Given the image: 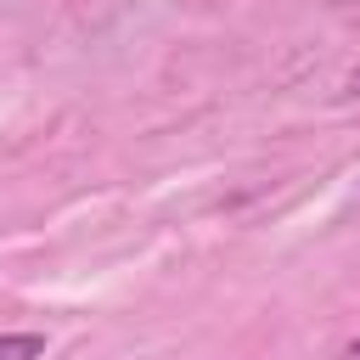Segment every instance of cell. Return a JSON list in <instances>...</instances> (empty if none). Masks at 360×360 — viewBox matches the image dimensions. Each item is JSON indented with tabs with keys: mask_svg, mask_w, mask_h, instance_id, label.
<instances>
[{
	"mask_svg": "<svg viewBox=\"0 0 360 360\" xmlns=\"http://www.w3.org/2000/svg\"><path fill=\"white\" fill-rule=\"evenodd\" d=\"M0 360H45V332H0Z\"/></svg>",
	"mask_w": 360,
	"mask_h": 360,
	"instance_id": "obj_1",
	"label": "cell"
},
{
	"mask_svg": "<svg viewBox=\"0 0 360 360\" xmlns=\"http://www.w3.org/2000/svg\"><path fill=\"white\" fill-rule=\"evenodd\" d=\"M349 96H360V68H354V73H349Z\"/></svg>",
	"mask_w": 360,
	"mask_h": 360,
	"instance_id": "obj_2",
	"label": "cell"
},
{
	"mask_svg": "<svg viewBox=\"0 0 360 360\" xmlns=\"http://www.w3.org/2000/svg\"><path fill=\"white\" fill-rule=\"evenodd\" d=\"M343 360H360V338H354V343H349V349H343Z\"/></svg>",
	"mask_w": 360,
	"mask_h": 360,
	"instance_id": "obj_3",
	"label": "cell"
}]
</instances>
